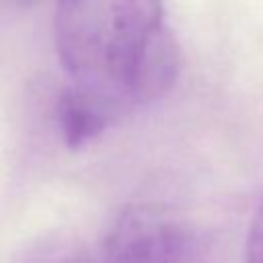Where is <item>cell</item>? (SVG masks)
<instances>
[{"label":"cell","mask_w":263,"mask_h":263,"mask_svg":"<svg viewBox=\"0 0 263 263\" xmlns=\"http://www.w3.org/2000/svg\"><path fill=\"white\" fill-rule=\"evenodd\" d=\"M53 35L70 82L117 113L160 99L179 76L162 0H58Z\"/></svg>","instance_id":"cell-1"},{"label":"cell","mask_w":263,"mask_h":263,"mask_svg":"<svg viewBox=\"0 0 263 263\" xmlns=\"http://www.w3.org/2000/svg\"><path fill=\"white\" fill-rule=\"evenodd\" d=\"M189 236L183 226L152 205H132L105 236L99 263H183Z\"/></svg>","instance_id":"cell-2"},{"label":"cell","mask_w":263,"mask_h":263,"mask_svg":"<svg viewBox=\"0 0 263 263\" xmlns=\"http://www.w3.org/2000/svg\"><path fill=\"white\" fill-rule=\"evenodd\" d=\"M115 115L119 113L109 101L72 82L60 92L55 105L58 129L70 150L84 148L99 138L111 125Z\"/></svg>","instance_id":"cell-3"},{"label":"cell","mask_w":263,"mask_h":263,"mask_svg":"<svg viewBox=\"0 0 263 263\" xmlns=\"http://www.w3.org/2000/svg\"><path fill=\"white\" fill-rule=\"evenodd\" d=\"M247 263H263V197L253 214L249 234H247V249H245Z\"/></svg>","instance_id":"cell-4"},{"label":"cell","mask_w":263,"mask_h":263,"mask_svg":"<svg viewBox=\"0 0 263 263\" xmlns=\"http://www.w3.org/2000/svg\"><path fill=\"white\" fill-rule=\"evenodd\" d=\"M49 263H88L86 261V257L84 255H80V253H74V255H64V253H60L55 259H51Z\"/></svg>","instance_id":"cell-5"},{"label":"cell","mask_w":263,"mask_h":263,"mask_svg":"<svg viewBox=\"0 0 263 263\" xmlns=\"http://www.w3.org/2000/svg\"><path fill=\"white\" fill-rule=\"evenodd\" d=\"M23 2H35V0H23Z\"/></svg>","instance_id":"cell-6"}]
</instances>
